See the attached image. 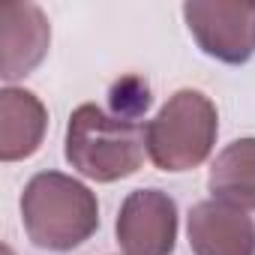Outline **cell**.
<instances>
[{
  "instance_id": "9c48e42d",
  "label": "cell",
  "mask_w": 255,
  "mask_h": 255,
  "mask_svg": "<svg viewBox=\"0 0 255 255\" xmlns=\"http://www.w3.org/2000/svg\"><path fill=\"white\" fill-rule=\"evenodd\" d=\"M207 186L213 198L240 210H255V138L231 141L213 159Z\"/></svg>"
},
{
  "instance_id": "ba28073f",
  "label": "cell",
  "mask_w": 255,
  "mask_h": 255,
  "mask_svg": "<svg viewBox=\"0 0 255 255\" xmlns=\"http://www.w3.org/2000/svg\"><path fill=\"white\" fill-rule=\"evenodd\" d=\"M48 126V111L36 93L3 87L0 93V159L15 162L39 150Z\"/></svg>"
},
{
  "instance_id": "3957f363",
  "label": "cell",
  "mask_w": 255,
  "mask_h": 255,
  "mask_svg": "<svg viewBox=\"0 0 255 255\" xmlns=\"http://www.w3.org/2000/svg\"><path fill=\"white\" fill-rule=\"evenodd\" d=\"M216 132V105L201 90H177L144 126L147 156L162 171H189L210 156Z\"/></svg>"
},
{
  "instance_id": "6da1fadb",
  "label": "cell",
  "mask_w": 255,
  "mask_h": 255,
  "mask_svg": "<svg viewBox=\"0 0 255 255\" xmlns=\"http://www.w3.org/2000/svg\"><path fill=\"white\" fill-rule=\"evenodd\" d=\"M144 129L135 120L108 114L93 102H84L69 114L66 159L78 174L96 183L135 174L144 162Z\"/></svg>"
},
{
  "instance_id": "30bf717a",
  "label": "cell",
  "mask_w": 255,
  "mask_h": 255,
  "mask_svg": "<svg viewBox=\"0 0 255 255\" xmlns=\"http://www.w3.org/2000/svg\"><path fill=\"white\" fill-rule=\"evenodd\" d=\"M111 108L117 117H126V120H135L138 114H144L150 108V87L144 78L138 75H129L111 87Z\"/></svg>"
},
{
  "instance_id": "277c9868",
  "label": "cell",
  "mask_w": 255,
  "mask_h": 255,
  "mask_svg": "<svg viewBox=\"0 0 255 255\" xmlns=\"http://www.w3.org/2000/svg\"><path fill=\"white\" fill-rule=\"evenodd\" d=\"M189 33L204 54L222 63H246L255 54L252 0H192L183 6Z\"/></svg>"
},
{
  "instance_id": "52a82bcc",
  "label": "cell",
  "mask_w": 255,
  "mask_h": 255,
  "mask_svg": "<svg viewBox=\"0 0 255 255\" xmlns=\"http://www.w3.org/2000/svg\"><path fill=\"white\" fill-rule=\"evenodd\" d=\"M189 246L195 255H255V222L246 210L219 198L189 210Z\"/></svg>"
},
{
  "instance_id": "8992f818",
  "label": "cell",
  "mask_w": 255,
  "mask_h": 255,
  "mask_svg": "<svg viewBox=\"0 0 255 255\" xmlns=\"http://www.w3.org/2000/svg\"><path fill=\"white\" fill-rule=\"evenodd\" d=\"M48 42H51V27L36 3L6 0L0 6V48H3L0 75L6 81L33 72L48 54Z\"/></svg>"
},
{
  "instance_id": "5b68a950",
  "label": "cell",
  "mask_w": 255,
  "mask_h": 255,
  "mask_svg": "<svg viewBox=\"0 0 255 255\" xmlns=\"http://www.w3.org/2000/svg\"><path fill=\"white\" fill-rule=\"evenodd\" d=\"M117 243L126 255H171L177 243V204L162 189H135L117 213Z\"/></svg>"
},
{
  "instance_id": "7a4b0ae2",
  "label": "cell",
  "mask_w": 255,
  "mask_h": 255,
  "mask_svg": "<svg viewBox=\"0 0 255 255\" xmlns=\"http://www.w3.org/2000/svg\"><path fill=\"white\" fill-rule=\"evenodd\" d=\"M21 219L27 237L39 249L66 252L99 228V204L81 180L60 171H42L24 186Z\"/></svg>"
}]
</instances>
